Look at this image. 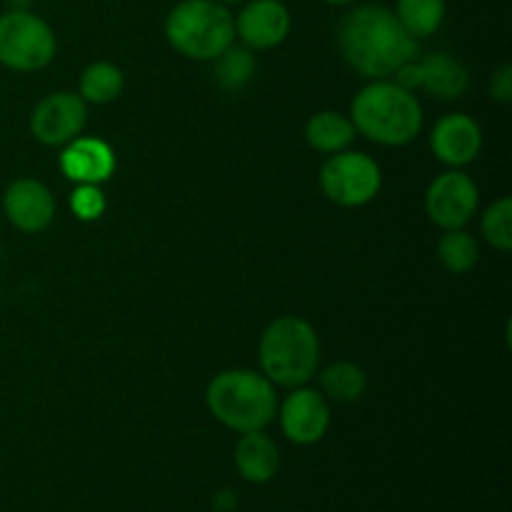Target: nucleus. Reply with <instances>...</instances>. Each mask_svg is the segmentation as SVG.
<instances>
[{"mask_svg":"<svg viewBox=\"0 0 512 512\" xmlns=\"http://www.w3.org/2000/svg\"><path fill=\"white\" fill-rule=\"evenodd\" d=\"M278 418L285 438L293 440L295 445H315L325 438L330 428L328 398L318 390L300 385L283 400Z\"/></svg>","mask_w":512,"mask_h":512,"instance_id":"11","label":"nucleus"},{"mask_svg":"<svg viewBox=\"0 0 512 512\" xmlns=\"http://www.w3.org/2000/svg\"><path fill=\"white\" fill-rule=\"evenodd\" d=\"M218 3H223V5H235V3H245V0H218Z\"/></svg>","mask_w":512,"mask_h":512,"instance_id":"29","label":"nucleus"},{"mask_svg":"<svg viewBox=\"0 0 512 512\" xmlns=\"http://www.w3.org/2000/svg\"><path fill=\"white\" fill-rule=\"evenodd\" d=\"M255 73V55L245 45H230L213 60L215 83L228 93H238L250 83Z\"/></svg>","mask_w":512,"mask_h":512,"instance_id":"21","label":"nucleus"},{"mask_svg":"<svg viewBox=\"0 0 512 512\" xmlns=\"http://www.w3.org/2000/svg\"><path fill=\"white\" fill-rule=\"evenodd\" d=\"M290 33V10L280 0H250L235 18V38L250 50H270Z\"/></svg>","mask_w":512,"mask_h":512,"instance_id":"12","label":"nucleus"},{"mask_svg":"<svg viewBox=\"0 0 512 512\" xmlns=\"http://www.w3.org/2000/svg\"><path fill=\"white\" fill-rule=\"evenodd\" d=\"M483 235L495 250L510 253L512 250V200L500 198L490 205L483 215Z\"/></svg>","mask_w":512,"mask_h":512,"instance_id":"23","label":"nucleus"},{"mask_svg":"<svg viewBox=\"0 0 512 512\" xmlns=\"http://www.w3.org/2000/svg\"><path fill=\"white\" fill-rule=\"evenodd\" d=\"M125 88V75L118 65L108 60L88 65L80 75V98L93 105H108L115 98H120Z\"/></svg>","mask_w":512,"mask_h":512,"instance_id":"19","label":"nucleus"},{"mask_svg":"<svg viewBox=\"0 0 512 512\" xmlns=\"http://www.w3.org/2000/svg\"><path fill=\"white\" fill-rule=\"evenodd\" d=\"M88 123V103L73 93H53L35 105L30 115V130L35 140L50 148L68 145L78 138Z\"/></svg>","mask_w":512,"mask_h":512,"instance_id":"10","label":"nucleus"},{"mask_svg":"<svg viewBox=\"0 0 512 512\" xmlns=\"http://www.w3.org/2000/svg\"><path fill=\"white\" fill-rule=\"evenodd\" d=\"M430 148L440 163L450 168H463L473 163L483 148V130L478 120L465 113L445 115L435 123L433 135H430Z\"/></svg>","mask_w":512,"mask_h":512,"instance_id":"14","label":"nucleus"},{"mask_svg":"<svg viewBox=\"0 0 512 512\" xmlns=\"http://www.w3.org/2000/svg\"><path fill=\"white\" fill-rule=\"evenodd\" d=\"M213 418L235 433L265 430L278 415L275 385L255 370L235 368L215 375L205 393Z\"/></svg>","mask_w":512,"mask_h":512,"instance_id":"3","label":"nucleus"},{"mask_svg":"<svg viewBox=\"0 0 512 512\" xmlns=\"http://www.w3.org/2000/svg\"><path fill=\"white\" fill-rule=\"evenodd\" d=\"M213 512H218V510H213Z\"/></svg>","mask_w":512,"mask_h":512,"instance_id":"30","label":"nucleus"},{"mask_svg":"<svg viewBox=\"0 0 512 512\" xmlns=\"http://www.w3.org/2000/svg\"><path fill=\"white\" fill-rule=\"evenodd\" d=\"M490 98L498 100L500 105L512 103V65H500L490 80Z\"/></svg>","mask_w":512,"mask_h":512,"instance_id":"25","label":"nucleus"},{"mask_svg":"<svg viewBox=\"0 0 512 512\" xmlns=\"http://www.w3.org/2000/svg\"><path fill=\"white\" fill-rule=\"evenodd\" d=\"M55 33L30 10H8L0 15V63L18 73L43 70L55 58Z\"/></svg>","mask_w":512,"mask_h":512,"instance_id":"6","label":"nucleus"},{"mask_svg":"<svg viewBox=\"0 0 512 512\" xmlns=\"http://www.w3.org/2000/svg\"><path fill=\"white\" fill-rule=\"evenodd\" d=\"M383 185L380 165L370 155L340 150L333 153L320 168V188L325 198L340 208H360L368 205Z\"/></svg>","mask_w":512,"mask_h":512,"instance_id":"7","label":"nucleus"},{"mask_svg":"<svg viewBox=\"0 0 512 512\" xmlns=\"http://www.w3.org/2000/svg\"><path fill=\"white\" fill-rule=\"evenodd\" d=\"M323 3H328V5H350V3H355V0H323Z\"/></svg>","mask_w":512,"mask_h":512,"instance_id":"28","label":"nucleus"},{"mask_svg":"<svg viewBox=\"0 0 512 512\" xmlns=\"http://www.w3.org/2000/svg\"><path fill=\"white\" fill-rule=\"evenodd\" d=\"M338 48L345 63L363 78L383 80L420 55L418 40L385 5H360L343 15Z\"/></svg>","mask_w":512,"mask_h":512,"instance_id":"1","label":"nucleus"},{"mask_svg":"<svg viewBox=\"0 0 512 512\" xmlns=\"http://www.w3.org/2000/svg\"><path fill=\"white\" fill-rule=\"evenodd\" d=\"M393 13L415 40H423L443 25L445 0H398Z\"/></svg>","mask_w":512,"mask_h":512,"instance_id":"20","label":"nucleus"},{"mask_svg":"<svg viewBox=\"0 0 512 512\" xmlns=\"http://www.w3.org/2000/svg\"><path fill=\"white\" fill-rule=\"evenodd\" d=\"M60 170L65 178L78 185H100L115 173V153L105 140L78 135L65 145L60 155Z\"/></svg>","mask_w":512,"mask_h":512,"instance_id":"15","label":"nucleus"},{"mask_svg":"<svg viewBox=\"0 0 512 512\" xmlns=\"http://www.w3.org/2000/svg\"><path fill=\"white\" fill-rule=\"evenodd\" d=\"M70 208H73V213L78 215L80 220H98L100 215L105 213V195L103 190H100V185H78L75 188V193L70 195Z\"/></svg>","mask_w":512,"mask_h":512,"instance_id":"24","label":"nucleus"},{"mask_svg":"<svg viewBox=\"0 0 512 512\" xmlns=\"http://www.w3.org/2000/svg\"><path fill=\"white\" fill-rule=\"evenodd\" d=\"M305 140L318 153H340V150H348V145L355 140V125L348 115L338 110H320L305 123Z\"/></svg>","mask_w":512,"mask_h":512,"instance_id":"17","label":"nucleus"},{"mask_svg":"<svg viewBox=\"0 0 512 512\" xmlns=\"http://www.w3.org/2000/svg\"><path fill=\"white\" fill-rule=\"evenodd\" d=\"M3 208L10 223L23 233H43L55 218V198L40 180L20 178L8 185Z\"/></svg>","mask_w":512,"mask_h":512,"instance_id":"13","label":"nucleus"},{"mask_svg":"<svg viewBox=\"0 0 512 512\" xmlns=\"http://www.w3.org/2000/svg\"><path fill=\"white\" fill-rule=\"evenodd\" d=\"M355 133L378 145H408L423 130V108L410 90L395 80H373L365 85L350 105Z\"/></svg>","mask_w":512,"mask_h":512,"instance_id":"2","label":"nucleus"},{"mask_svg":"<svg viewBox=\"0 0 512 512\" xmlns=\"http://www.w3.org/2000/svg\"><path fill=\"white\" fill-rule=\"evenodd\" d=\"M438 258L450 273H468V270L475 268V263L480 258L478 240L470 233H465L463 228L445 230V235L438 243Z\"/></svg>","mask_w":512,"mask_h":512,"instance_id":"22","label":"nucleus"},{"mask_svg":"<svg viewBox=\"0 0 512 512\" xmlns=\"http://www.w3.org/2000/svg\"><path fill=\"white\" fill-rule=\"evenodd\" d=\"M395 83L400 88L425 90L438 100H458L468 93L470 73L460 58L450 53H428L423 58H415L405 63L395 73Z\"/></svg>","mask_w":512,"mask_h":512,"instance_id":"8","label":"nucleus"},{"mask_svg":"<svg viewBox=\"0 0 512 512\" xmlns=\"http://www.w3.org/2000/svg\"><path fill=\"white\" fill-rule=\"evenodd\" d=\"M260 368L273 385L300 388L320 365V340L313 325L298 315H283L260 338Z\"/></svg>","mask_w":512,"mask_h":512,"instance_id":"4","label":"nucleus"},{"mask_svg":"<svg viewBox=\"0 0 512 512\" xmlns=\"http://www.w3.org/2000/svg\"><path fill=\"white\" fill-rule=\"evenodd\" d=\"M320 388H323V395L328 400H335V403H355L368 390V375H365V370L360 365L340 360V363L328 365L320 373Z\"/></svg>","mask_w":512,"mask_h":512,"instance_id":"18","label":"nucleus"},{"mask_svg":"<svg viewBox=\"0 0 512 512\" xmlns=\"http://www.w3.org/2000/svg\"><path fill=\"white\" fill-rule=\"evenodd\" d=\"M480 203V190L463 170H448L430 183L425 193V213L443 230H458L473 220Z\"/></svg>","mask_w":512,"mask_h":512,"instance_id":"9","label":"nucleus"},{"mask_svg":"<svg viewBox=\"0 0 512 512\" xmlns=\"http://www.w3.org/2000/svg\"><path fill=\"white\" fill-rule=\"evenodd\" d=\"M235 468L245 483L265 485L278 475L280 453L265 430L243 433V438L235 445Z\"/></svg>","mask_w":512,"mask_h":512,"instance_id":"16","label":"nucleus"},{"mask_svg":"<svg viewBox=\"0 0 512 512\" xmlns=\"http://www.w3.org/2000/svg\"><path fill=\"white\" fill-rule=\"evenodd\" d=\"M165 38L190 60H215L235 43V18L218 0H183L165 18Z\"/></svg>","mask_w":512,"mask_h":512,"instance_id":"5","label":"nucleus"},{"mask_svg":"<svg viewBox=\"0 0 512 512\" xmlns=\"http://www.w3.org/2000/svg\"><path fill=\"white\" fill-rule=\"evenodd\" d=\"M10 10H30L33 0H5Z\"/></svg>","mask_w":512,"mask_h":512,"instance_id":"27","label":"nucleus"},{"mask_svg":"<svg viewBox=\"0 0 512 512\" xmlns=\"http://www.w3.org/2000/svg\"><path fill=\"white\" fill-rule=\"evenodd\" d=\"M235 503H238V498H235L233 490H220V493L215 495V510L218 512H233Z\"/></svg>","mask_w":512,"mask_h":512,"instance_id":"26","label":"nucleus"}]
</instances>
